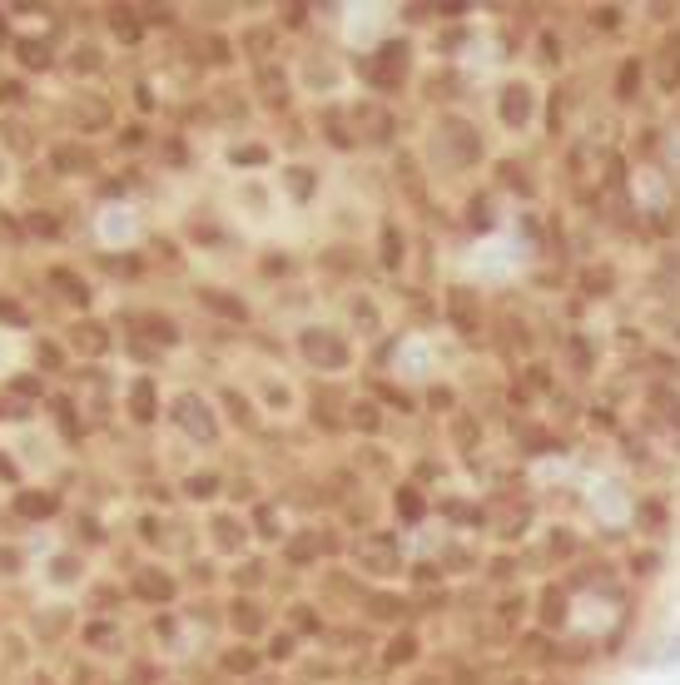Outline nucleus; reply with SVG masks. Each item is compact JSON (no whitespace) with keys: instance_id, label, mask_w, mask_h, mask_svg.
I'll use <instances>...</instances> for the list:
<instances>
[{"instance_id":"6e6552de","label":"nucleus","mask_w":680,"mask_h":685,"mask_svg":"<svg viewBox=\"0 0 680 685\" xmlns=\"http://www.w3.org/2000/svg\"><path fill=\"white\" fill-rule=\"evenodd\" d=\"M0 318H10V323H25V313H20L15 303H0Z\"/></svg>"},{"instance_id":"7ed1b4c3","label":"nucleus","mask_w":680,"mask_h":685,"mask_svg":"<svg viewBox=\"0 0 680 685\" xmlns=\"http://www.w3.org/2000/svg\"><path fill=\"white\" fill-rule=\"evenodd\" d=\"M20 65L40 70V65H50V50H45L40 40H20Z\"/></svg>"},{"instance_id":"39448f33","label":"nucleus","mask_w":680,"mask_h":685,"mask_svg":"<svg viewBox=\"0 0 680 685\" xmlns=\"http://www.w3.org/2000/svg\"><path fill=\"white\" fill-rule=\"evenodd\" d=\"M308 353H313V358H328V363H343V348H338V343H323V338H308Z\"/></svg>"},{"instance_id":"f03ea898","label":"nucleus","mask_w":680,"mask_h":685,"mask_svg":"<svg viewBox=\"0 0 680 685\" xmlns=\"http://www.w3.org/2000/svg\"><path fill=\"white\" fill-rule=\"evenodd\" d=\"M373 571H393V542L388 537H373V542H363V551H358Z\"/></svg>"},{"instance_id":"f257e3e1","label":"nucleus","mask_w":680,"mask_h":685,"mask_svg":"<svg viewBox=\"0 0 680 685\" xmlns=\"http://www.w3.org/2000/svg\"><path fill=\"white\" fill-rule=\"evenodd\" d=\"M15 512H20V517H50V512H55V497H50V492H20V497H15Z\"/></svg>"},{"instance_id":"0eeeda50","label":"nucleus","mask_w":680,"mask_h":685,"mask_svg":"<svg viewBox=\"0 0 680 685\" xmlns=\"http://www.w3.org/2000/svg\"><path fill=\"white\" fill-rule=\"evenodd\" d=\"M135 417H149V383L135 388Z\"/></svg>"},{"instance_id":"423d86ee","label":"nucleus","mask_w":680,"mask_h":685,"mask_svg":"<svg viewBox=\"0 0 680 685\" xmlns=\"http://www.w3.org/2000/svg\"><path fill=\"white\" fill-rule=\"evenodd\" d=\"M139 591H144V596H169V581H159V576H139Z\"/></svg>"},{"instance_id":"20e7f679","label":"nucleus","mask_w":680,"mask_h":685,"mask_svg":"<svg viewBox=\"0 0 680 685\" xmlns=\"http://www.w3.org/2000/svg\"><path fill=\"white\" fill-rule=\"evenodd\" d=\"M75 348H80V353H100V348H105L100 328H75Z\"/></svg>"}]
</instances>
